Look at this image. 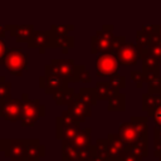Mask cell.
I'll return each instance as SVG.
<instances>
[{
	"label": "cell",
	"instance_id": "7a4b0ae2",
	"mask_svg": "<svg viewBox=\"0 0 161 161\" xmlns=\"http://www.w3.org/2000/svg\"><path fill=\"white\" fill-rule=\"evenodd\" d=\"M80 123L77 122L68 109L63 111L60 116L55 118V137L60 141H72L78 131L80 130Z\"/></svg>",
	"mask_w": 161,
	"mask_h": 161
},
{
	"label": "cell",
	"instance_id": "6da1fadb",
	"mask_svg": "<svg viewBox=\"0 0 161 161\" xmlns=\"http://www.w3.org/2000/svg\"><path fill=\"white\" fill-rule=\"evenodd\" d=\"M45 116V106L39 99H33L28 93L21 94V118L23 127H33L42 117Z\"/></svg>",
	"mask_w": 161,
	"mask_h": 161
},
{
	"label": "cell",
	"instance_id": "cb8c5ba5",
	"mask_svg": "<svg viewBox=\"0 0 161 161\" xmlns=\"http://www.w3.org/2000/svg\"><path fill=\"white\" fill-rule=\"evenodd\" d=\"M126 147L130 148L131 151H133L136 155H138V156H141V157L145 158L148 155V136L141 137L136 142H133L132 145L126 146Z\"/></svg>",
	"mask_w": 161,
	"mask_h": 161
},
{
	"label": "cell",
	"instance_id": "8fae6325",
	"mask_svg": "<svg viewBox=\"0 0 161 161\" xmlns=\"http://www.w3.org/2000/svg\"><path fill=\"white\" fill-rule=\"evenodd\" d=\"M67 109L69 111V113L73 116V118L82 123L84 122L88 117L92 116V104H89L88 102H86L79 93H77L74 101L67 106Z\"/></svg>",
	"mask_w": 161,
	"mask_h": 161
},
{
	"label": "cell",
	"instance_id": "5bb4252c",
	"mask_svg": "<svg viewBox=\"0 0 161 161\" xmlns=\"http://www.w3.org/2000/svg\"><path fill=\"white\" fill-rule=\"evenodd\" d=\"M6 30L10 33L11 36L15 38L18 43H28L30 39L31 34L34 33V25L31 24H23V25H16V24H5Z\"/></svg>",
	"mask_w": 161,
	"mask_h": 161
},
{
	"label": "cell",
	"instance_id": "44dd1931",
	"mask_svg": "<svg viewBox=\"0 0 161 161\" xmlns=\"http://www.w3.org/2000/svg\"><path fill=\"white\" fill-rule=\"evenodd\" d=\"M94 88H96L98 99H107L108 101L112 96H114L116 93L121 92L119 89H117L116 87H113L109 83V80L108 82H97Z\"/></svg>",
	"mask_w": 161,
	"mask_h": 161
},
{
	"label": "cell",
	"instance_id": "9c48e42d",
	"mask_svg": "<svg viewBox=\"0 0 161 161\" xmlns=\"http://www.w3.org/2000/svg\"><path fill=\"white\" fill-rule=\"evenodd\" d=\"M0 117L8 122H18L21 118V98L0 101Z\"/></svg>",
	"mask_w": 161,
	"mask_h": 161
},
{
	"label": "cell",
	"instance_id": "b9f144b4",
	"mask_svg": "<svg viewBox=\"0 0 161 161\" xmlns=\"http://www.w3.org/2000/svg\"><path fill=\"white\" fill-rule=\"evenodd\" d=\"M6 34H8V30H6L5 25H0V38L4 39L6 36Z\"/></svg>",
	"mask_w": 161,
	"mask_h": 161
},
{
	"label": "cell",
	"instance_id": "484cf974",
	"mask_svg": "<svg viewBox=\"0 0 161 161\" xmlns=\"http://www.w3.org/2000/svg\"><path fill=\"white\" fill-rule=\"evenodd\" d=\"M130 121L133 123V126H135V128H136V131H137V133H138L140 137L147 136L148 116H132Z\"/></svg>",
	"mask_w": 161,
	"mask_h": 161
},
{
	"label": "cell",
	"instance_id": "60d3db41",
	"mask_svg": "<svg viewBox=\"0 0 161 161\" xmlns=\"http://www.w3.org/2000/svg\"><path fill=\"white\" fill-rule=\"evenodd\" d=\"M8 52V47L4 43V40L0 38V65H4V60H5V55Z\"/></svg>",
	"mask_w": 161,
	"mask_h": 161
},
{
	"label": "cell",
	"instance_id": "3957f363",
	"mask_svg": "<svg viewBox=\"0 0 161 161\" xmlns=\"http://www.w3.org/2000/svg\"><path fill=\"white\" fill-rule=\"evenodd\" d=\"M74 59H52L44 67V74H55L68 83H78L74 72Z\"/></svg>",
	"mask_w": 161,
	"mask_h": 161
},
{
	"label": "cell",
	"instance_id": "f35d334b",
	"mask_svg": "<svg viewBox=\"0 0 161 161\" xmlns=\"http://www.w3.org/2000/svg\"><path fill=\"white\" fill-rule=\"evenodd\" d=\"M153 147H161V126H155L153 128Z\"/></svg>",
	"mask_w": 161,
	"mask_h": 161
},
{
	"label": "cell",
	"instance_id": "4316f807",
	"mask_svg": "<svg viewBox=\"0 0 161 161\" xmlns=\"http://www.w3.org/2000/svg\"><path fill=\"white\" fill-rule=\"evenodd\" d=\"M96 157V145H88L82 148H78L77 157L74 161H91Z\"/></svg>",
	"mask_w": 161,
	"mask_h": 161
},
{
	"label": "cell",
	"instance_id": "603a6c76",
	"mask_svg": "<svg viewBox=\"0 0 161 161\" xmlns=\"http://www.w3.org/2000/svg\"><path fill=\"white\" fill-rule=\"evenodd\" d=\"M92 128L91 127H86V128H80L78 131V133L75 135V137L70 141L77 148H82L84 146L91 145L92 141Z\"/></svg>",
	"mask_w": 161,
	"mask_h": 161
},
{
	"label": "cell",
	"instance_id": "5b68a950",
	"mask_svg": "<svg viewBox=\"0 0 161 161\" xmlns=\"http://www.w3.org/2000/svg\"><path fill=\"white\" fill-rule=\"evenodd\" d=\"M113 38H114L113 25L112 24H104L91 38V53L92 54H99L103 52H108L111 48Z\"/></svg>",
	"mask_w": 161,
	"mask_h": 161
},
{
	"label": "cell",
	"instance_id": "d4e9b609",
	"mask_svg": "<svg viewBox=\"0 0 161 161\" xmlns=\"http://www.w3.org/2000/svg\"><path fill=\"white\" fill-rule=\"evenodd\" d=\"M78 148L70 141H62L60 147V158L62 161H74L77 157Z\"/></svg>",
	"mask_w": 161,
	"mask_h": 161
},
{
	"label": "cell",
	"instance_id": "d590c367",
	"mask_svg": "<svg viewBox=\"0 0 161 161\" xmlns=\"http://www.w3.org/2000/svg\"><path fill=\"white\" fill-rule=\"evenodd\" d=\"M147 92H161V75H156L147 82Z\"/></svg>",
	"mask_w": 161,
	"mask_h": 161
},
{
	"label": "cell",
	"instance_id": "ab89813d",
	"mask_svg": "<svg viewBox=\"0 0 161 161\" xmlns=\"http://www.w3.org/2000/svg\"><path fill=\"white\" fill-rule=\"evenodd\" d=\"M147 114H148V116H151V117L153 118V121H155V125H157V126H161V104H160L158 107H156L153 111L148 112Z\"/></svg>",
	"mask_w": 161,
	"mask_h": 161
},
{
	"label": "cell",
	"instance_id": "277c9868",
	"mask_svg": "<svg viewBox=\"0 0 161 161\" xmlns=\"http://www.w3.org/2000/svg\"><path fill=\"white\" fill-rule=\"evenodd\" d=\"M4 65L10 74L15 77H21L25 70L29 69L28 54L23 52L21 48H10L6 52Z\"/></svg>",
	"mask_w": 161,
	"mask_h": 161
},
{
	"label": "cell",
	"instance_id": "9a60e30c",
	"mask_svg": "<svg viewBox=\"0 0 161 161\" xmlns=\"http://www.w3.org/2000/svg\"><path fill=\"white\" fill-rule=\"evenodd\" d=\"M141 62H142V70L146 73L148 80L156 75H160V65L161 63L148 52L143 53L141 55Z\"/></svg>",
	"mask_w": 161,
	"mask_h": 161
},
{
	"label": "cell",
	"instance_id": "e575fe53",
	"mask_svg": "<svg viewBox=\"0 0 161 161\" xmlns=\"http://www.w3.org/2000/svg\"><path fill=\"white\" fill-rule=\"evenodd\" d=\"M50 30L54 34H60V35H67L70 31L74 30V25L72 24H63V25H52Z\"/></svg>",
	"mask_w": 161,
	"mask_h": 161
},
{
	"label": "cell",
	"instance_id": "ee69618b",
	"mask_svg": "<svg viewBox=\"0 0 161 161\" xmlns=\"http://www.w3.org/2000/svg\"><path fill=\"white\" fill-rule=\"evenodd\" d=\"M158 34H160V36H161V25L158 26Z\"/></svg>",
	"mask_w": 161,
	"mask_h": 161
},
{
	"label": "cell",
	"instance_id": "d6a6232c",
	"mask_svg": "<svg viewBox=\"0 0 161 161\" xmlns=\"http://www.w3.org/2000/svg\"><path fill=\"white\" fill-rule=\"evenodd\" d=\"M11 98V82H8L4 75L0 77V101Z\"/></svg>",
	"mask_w": 161,
	"mask_h": 161
},
{
	"label": "cell",
	"instance_id": "bcb514c9",
	"mask_svg": "<svg viewBox=\"0 0 161 161\" xmlns=\"http://www.w3.org/2000/svg\"><path fill=\"white\" fill-rule=\"evenodd\" d=\"M1 140H3V138H0V152L3 151V150H1Z\"/></svg>",
	"mask_w": 161,
	"mask_h": 161
},
{
	"label": "cell",
	"instance_id": "30bf717a",
	"mask_svg": "<svg viewBox=\"0 0 161 161\" xmlns=\"http://www.w3.org/2000/svg\"><path fill=\"white\" fill-rule=\"evenodd\" d=\"M26 44L30 49H38L40 54H44L47 49H53V31L50 29L34 30Z\"/></svg>",
	"mask_w": 161,
	"mask_h": 161
},
{
	"label": "cell",
	"instance_id": "f1b7e54d",
	"mask_svg": "<svg viewBox=\"0 0 161 161\" xmlns=\"http://www.w3.org/2000/svg\"><path fill=\"white\" fill-rule=\"evenodd\" d=\"M78 93L80 94V97H82L86 102H88V103L92 104V106H94V104L97 103V101H98L97 92H96V88H94V87H92V88H91V87H82Z\"/></svg>",
	"mask_w": 161,
	"mask_h": 161
},
{
	"label": "cell",
	"instance_id": "4dcf8cb0",
	"mask_svg": "<svg viewBox=\"0 0 161 161\" xmlns=\"http://www.w3.org/2000/svg\"><path fill=\"white\" fill-rule=\"evenodd\" d=\"M151 35L150 33L145 31L143 29H138L136 31V43L137 45L142 49V48H147L151 44Z\"/></svg>",
	"mask_w": 161,
	"mask_h": 161
},
{
	"label": "cell",
	"instance_id": "ac0fdd59",
	"mask_svg": "<svg viewBox=\"0 0 161 161\" xmlns=\"http://www.w3.org/2000/svg\"><path fill=\"white\" fill-rule=\"evenodd\" d=\"M75 96H77L75 89L73 87L68 86V87H65V88H63V89L53 93L52 94V98L54 99V102L58 106H68V104H70L74 101Z\"/></svg>",
	"mask_w": 161,
	"mask_h": 161
},
{
	"label": "cell",
	"instance_id": "ffe728a7",
	"mask_svg": "<svg viewBox=\"0 0 161 161\" xmlns=\"http://www.w3.org/2000/svg\"><path fill=\"white\" fill-rule=\"evenodd\" d=\"M146 52L152 54L161 63V36L158 34V29L155 33H152V35H151V44L147 48H142L141 49V54H143Z\"/></svg>",
	"mask_w": 161,
	"mask_h": 161
},
{
	"label": "cell",
	"instance_id": "2e32d148",
	"mask_svg": "<svg viewBox=\"0 0 161 161\" xmlns=\"http://www.w3.org/2000/svg\"><path fill=\"white\" fill-rule=\"evenodd\" d=\"M44 156H45V146L42 145L38 138H28L25 161H40V158Z\"/></svg>",
	"mask_w": 161,
	"mask_h": 161
},
{
	"label": "cell",
	"instance_id": "52a82bcc",
	"mask_svg": "<svg viewBox=\"0 0 161 161\" xmlns=\"http://www.w3.org/2000/svg\"><path fill=\"white\" fill-rule=\"evenodd\" d=\"M113 55L117 58L119 64L122 65H135L141 59V48L137 45V43L132 42H125L114 53Z\"/></svg>",
	"mask_w": 161,
	"mask_h": 161
},
{
	"label": "cell",
	"instance_id": "83f0119b",
	"mask_svg": "<svg viewBox=\"0 0 161 161\" xmlns=\"http://www.w3.org/2000/svg\"><path fill=\"white\" fill-rule=\"evenodd\" d=\"M108 138H97L96 141V157L99 161H108Z\"/></svg>",
	"mask_w": 161,
	"mask_h": 161
},
{
	"label": "cell",
	"instance_id": "1f68e13d",
	"mask_svg": "<svg viewBox=\"0 0 161 161\" xmlns=\"http://www.w3.org/2000/svg\"><path fill=\"white\" fill-rule=\"evenodd\" d=\"M130 74H131V79L136 83L137 88H142L148 82V78L143 70H131Z\"/></svg>",
	"mask_w": 161,
	"mask_h": 161
},
{
	"label": "cell",
	"instance_id": "4fadbf2b",
	"mask_svg": "<svg viewBox=\"0 0 161 161\" xmlns=\"http://www.w3.org/2000/svg\"><path fill=\"white\" fill-rule=\"evenodd\" d=\"M108 153L107 160L108 161H119L122 153L125 152L126 143L123 142L119 133H108Z\"/></svg>",
	"mask_w": 161,
	"mask_h": 161
},
{
	"label": "cell",
	"instance_id": "7bdbcfd3",
	"mask_svg": "<svg viewBox=\"0 0 161 161\" xmlns=\"http://www.w3.org/2000/svg\"><path fill=\"white\" fill-rule=\"evenodd\" d=\"M153 156H155V157H157V158H158V161H161V147L155 148V151H153Z\"/></svg>",
	"mask_w": 161,
	"mask_h": 161
},
{
	"label": "cell",
	"instance_id": "74e56055",
	"mask_svg": "<svg viewBox=\"0 0 161 161\" xmlns=\"http://www.w3.org/2000/svg\"><path fill=\"white\" fill-rule=\"evenodd\" d=\"M125 42H126V38L125 36H122V35H114V38L112 40V44H111V48H109V50L107 53H112L113 54Z\"/></svg>",
	"mask_w": 161,
	"mask_h": 161
},
{
	"label": "cell",
	"instance_id": "e0dca14e",
	"mask_svg": "<svg viewBox=\"0 0 161 161\" xmlns=\"http://www.w3.org/2000/svg\"><path fill=\"white\" fill-rule=\"evenodd\" d=\"M118 133L121 135V137H122L123 142L126 143V146H130L133 142H136L138 138H141L131 121L122 122L119 125V127H118Z\"/></svg>",
	"mask_w": 161,
	"mask_h": 161
},
{
	"label": "cell",
	"instance_id": "836d02e7",
	"mask_svg": "<svg viewBox=\"0 0 161 161\" xmlns=\"http://www.w3.org/2000/svg\"><path fill=\"white\" fill-rule=\"evenodd\" d=\"M108 80H109V83H111L113 87H116V88L119 89V91L126 87V78H125L123 75L118 74V73L111 74V75L108 77Z\"/></svg>",
	"mask_w": 161,
	"mask_h": 161
},
{
	"label": "cell",
	"instance_id": "7402d4cb",
	"mask_svg": "<svg viewBox=\"0 0 161 161\" xmlns=\"http://www.w3.org/2000/svg\"><path fill=\"white\" fill-rule=\"evenodd\" d=\"M126 109V94L118 92L108 99L107 111L109 112H123Z\"/></svg>",
	"mask_w": 161,
	"mask_h": 161
},
{
	"label": "cell",
	"instance_id": "8992f818",
	"mask_svg": "<svg viewBox=\"0 0 161 161\" xmlns=\"http://www.w3.org/2000/svg\"><path fill=\"white\" fill-rule=\"evenodd\" d=\"M28 138H3L1 150L10 161H25Z\"/></svg>",
	"mask_w": 161,
	"mask_h": 161
},
{
	"label": "cell",
	"instance_id": "d6986e66",
	"mask_svg": "<svg viewBox=\"0 0 161 161\" xmlns=\"http://www.w3.org/2000/svg\"><path fill=\"white\" fill-rule=\"evenodd\" d=\"M161 104V92H147L142 94V111L146 113L153 111Z\"/></svg>",
	"mask_w": 161,
	"mask_h": 161
},
{
	"label": "cell",
	"instance_id": "8d00e7d4",
	"mask_svg": "<svg viewBox=\"0 0 161 161\" xmlns=\"http://www.w3.org/2000/svg\"><path fill=\"white\" fill-rule=\"evenodd\" d=\"M119 161H143V157L136 155L133 151H131L130 148L126 147V148H125V152L122 153Z\"/></svg>",
	"mask_w": 161,
	"mask_h": 161
},
{
	"label": "cell",
	"instance_id": "f546056e",
	"mask_svg": "<svg viewBox=\"0 0 161 161\" xmlns=\"http://www.w3.org/2000/svg\"><path fill=\"white\" fill-rule=\"evenodd\" d=\"M74 72H75V77H77L78 82H80V83H91L92 82L91 73L86 69V67L83 64H75Z\"/></svg>",
	"mask_w": 161,
	"mask_h": 161
},
{
	"label": "cell",
	"instance_id": "7c38bea8",
	"mask_svg": "<svg viewBox=\"0 0 161 161\" xmlns=\"http://www.w3.org/2000/svg\"><path fill=\"white\" fill-rule=\"evenodd\" d=\"M68 82L63 80L60 77L55 74H44L39 77V88H42L45 94H53L65 87H68Z\"/></svg>",
	"mask_w": 161,
	"mask_h": 161
},
{
	"label": "cell",
	"instance_id": "f6af8a7d",
	"mask_svg": "<svg viewBox=\"0 0 161 161\" xmlns=\"http://www.w3.org/2000/svg\"><path fill=\"white\" fill-rule=\"evenodd\" d=\"M91 161H99V160H98L97 157H94V158H93V160H91Z\"/></svg>",
	"mask_w": 161,
	"mask_h": 161
},
{
	"label": "cell",
	"instance_id": "ba28073f",
	"mask_svg": "<svg viewBox=\"0 0 161 161\" xmlns=\"http://www.w3.org/2000/svg\"><path fill=\"white\" fill-rule=\"evenodd\" d=\"M119 65V62L112 53H99L96 59V74L97 77H109L118 72Z\"/></svg>",
	"mask_w": 161,
	"mask_h": 161
}]
</instances>
